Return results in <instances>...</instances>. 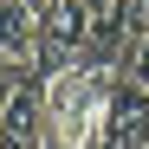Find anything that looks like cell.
Listing matches in <instances>:
<instances>
[{
  "label": "cell",
  "instance_id": "cell-4",
  "mask_svg": "<svg viewBox=\"0 0 149 149\" xmlns=\"http://www.w3.org/2000/svg\"><path fill=\"white\" fill-rule=\"evenodd\" d=\"M39 143H45V71L26 65L0 110V149H39Z\"/></svg>",
  "mask_w": 149,
  "mask_h": 149
},
{
  "label": "cell",
  "instance_id": "cell-7",
  "mask_svg": "<svg viewBox=\"0 0 149 149\" xmlns=\"http://www.w3.org/2000/svg\"><path fill=\"white\" fill-rule=\"evenodd\" d=\"M19 71H26V58L0 52V110H7V97H13V84H19Z\"/></svg>",
  "mask_w": 149,
  "mask_h": 149
},
{
  "label": "cell",
  "instance_id": "cell-6",
  "mask_svg": "<svg viewBox=\"0 0 149 149\" xmlns=\"http://www.w3.org/2000/svg\"><path fill=\"white\" fill-rule=\"evenodd\" d=\"M104 19H110V26L123 33V52H130V45L149 33V0H117V7H110Z\"/></svg>",
  "mask_w": 149,
  "mask_h": 149
},
{
  "label": "cell",
  "instance_id": "cell-1",
  "mask_svg": "<svg viewBox=\"0 0 149 149\" xmlns=\"http://www.w3.org/2000/svg\"><path fill=\"white\" fill-rule=\"evenodd\" d=\"M123 71L110 65H65L45 78V143L39 149H97V130H104V104L110 84Z\"/></svg>",
  "mask_w": 149,
  "mask_h": 149
},
{
  "label": "cell",
  "instance_id": "cell-3",
  "mask_svg": "<svg viewBox=\"0 0 149 149\" xmlns=\"http://www.w3.org/2000/svg\"><path fill=\"white\" fill-rule=\"evenodd\" d=\"M97 149H149V84H143V78H130V71H123V78L110 84Z\"/></svg>",
  "mask_w": 149,
  "mask_h": 149
},
{
  "label": "cell",
  "instance_id": "cell-2",
  "mask_svg": "<svg viewBox=\"0 0 149 149\" xmlns=\"http://www.w3.org/2000/svg\"><path fill=\"white\" fill-rule=\"evenodd\" d=\"M91 45V7L84 0H39V71L52 78V71L78 65Z\"/></svg>",
  "mask_w": 149,
  "mask_h": 149
},
{
  "label": "cell",
  "instance_id": "cell-8",
  "mask_svg": "<svg viewBox=\"0 0 149 149\" xmlns=\"http://www.w3.org/2000/svg\"><path fill=\"white\" fill-rule=\"evenodd\" d=\"M123 71H130V78H143V84H149V33H143V39L130 45V52H123Z\"/></svg>",
  "mask_w": 149,
  "mask_h": 149
},
{
  "label": "cell",
  "instance_id": "cell-5",
  "mask_svg": "<svg viewBox=\"0 0 149 149\" xmlns=\"http://www.w3.org/2000/svg\"><path fill=\"white\" fill-rule=\"evenodd\" d=\"M0 52L39 58V0H0Z\"/></svg>",
  "mask_w": 149,
  "mask_h": 149
}]
</instances>
